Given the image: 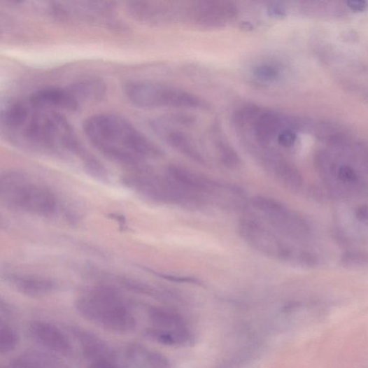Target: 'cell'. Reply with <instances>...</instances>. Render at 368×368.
Returning a JSON list of instances; mask_svg holds the SVG:
<instances>
[{
    "mask_svg": "<svg viewBox=\"0 0 368 368\" xmlns=\"http://www.w3.org/2000/svg\"><path fill=\"white\" fill-rule=\"evenodd\" d=\"M2 131L18 146L46 153H65L81 161L89 152L59 111L34 104L29 98L13 101L2 111Z\"/></svg>",
    "mask_w": 368,
    "mask_h": 368,
    "instance_id": "6da1fadb",
    "label": "cell"
},
{
    "mask_svg": "<svg viewBox=\"0 0 368 368\" xmlns=\"http://www.w3.org/2000/svg\"><path fill=\"white\" fill-rule=\"evenodd\" d=\"M92 146L110 160L134 171L144 168L148 160L161 157L162 149L125 118L111 113L98 114L83 124Z\"/></svg>",
    "mask_w": 368,
    "mask_h": 368,
    "instance_id": "7a4b0ae2",
    "label": "cell"
},
{
    "mask_svg": "<svg viewBox=\"0 0 368 368\" xmlns=\"http://www.w3.org/2000/svg\"><path fill=\"white\" fill-rule=\"evenodd\" d=\"M76 309L87 320L118 333L134 331L137 321L115 288L100 285L76 302Z\"/></svg>",
    "mask_w": 368,
    "mask_h": 368,
    "instance_id": "3957f363",
    "label": "cell"
},
{
    "mask_svg": "<svg viewBox=\"0 0 368 368\" xmlns=\"http://www.w3.org/2000/svg\"><path fill=\"white\" fill-rule=\"evenodd\" d=\"M0 192L7 206L26 213L48 217L54 215L57 208L54 194L20 173L2 176Z\"/></svg>",
    "mask_w": 368,
    "mask_h": 368,
    "instance_id": "277c9868",
    "label": "cell"
},
{
    "mask_svg": "<svg viewBox=\"0 0 368 368\" xmlns=\"http://www.w3.org/2000/svg\"><path fill=\"white\" fill-rule=\"evenodd\" d=\"M123 92L135 106L143 109L207 108L205 101L194 94L160 83L141 80L127 82L123 86Z\"/></svg>",
    "mask_w": 368,
    "mask_h": 368,
    "instance_id": "5b68a950",
    "label": "cell"
},
{
    "mask_svg": "<svg viewBox=\"0 0 368 368\" xmlns=\"http://www.w3.org/2000/svg\"><path fill=\"white\" fill-rule=\"evenodd\" d=\"M122 181L127 188L154 201L187 206L200 205L197 197L184 190L168 176L162 177L146 169L127 174Z\"/></svg>",
    "mask_w": 368,
    "mask_h": 368,
    "instance_id": "8992f818",
    "label": "cell"
},
{
    "mask_svg": "<svg viewBox=\"0 0 368 368\" xmlns=\"http://www.w3.org/2000/svg\"><path fill=\"white\" fill-rule=\"evenodd\" d=\"M239 234L252 248L267 257L284 261L297 258V254L282 241L279 235L256 218H243Z\"/></svg>",
    "mask_w": 368,
    "mask_h": 368,
    "instance_id": "52a82bcc",
    "label": "cell"
},
{
    "mask_svg": "<svg viewBox=\"0 0 368 368\" xmlns=\"http://www.w3.org/2000/svg\"><path fill=\"white\" fill-rule=\"evenodd\" d=\"M252 206L275 230L294 239H304L309 234L305 221L280 201L264 196L254 197Z\"/></svg>",
    "mask_w": 368,
    "mask_h": 368,
    "instance_id": "ba28073f",
    "label": "cell"
},
{
    "mask_svg": "<svg viewBox=\"0 0 368 368\" xmlns=\"http://www.w3.org/2000/svg\"><path fill=\"white\" fill-rule=\"evenodd\" d=\"M191 21L206 29H220L239 16V9L227 1H199L186 11Z\"/></svg>",
    "mask_w": 368,
    "mask_h": 368,
    "instance_id": "9c48e42d",
    "label": "cell"
},
{
    "mask_svg": "<svg viewBox=\"0 0 368 368\" xmlns=\"http://www.w3.org/2000/svg\"><path fill=\"white\" fill-rule=\"evenodd\" d=\"M29 332L36 343L45 349L64 356L73 354V347L71 340L55 325L34 321L30 324Z\"/></svg>",
    "mask_w": 368,
    "mask_h": 368,
    "instance_id": "30bf717a",
    "label": "cell"
},
{
    "mask_svg": "<svg viewBox=\"0 0 368 368\" xmlns=\"http://www.w3.org/2000/svg\"><path fill=\"white\" fill-rule=\"evenodd\" d=\"M261 161L286 189L298 192L302 187L304 179L299 171L279 153L266 148L261 154Z\"/></svg>",
    "mask_w": 368,
    "mask_h": 368,
    "instance_id": "8fae6325",
    "label": "cell"
},
{
    "mask_svg": "<svg viewBox=\"0 0 368 368\" xmlns=\"http://www.w3.org/2000/svg\"><path fill=\"white\" fill-rule=\"evenodd\" d=\"M152 127L156 134L164 138L179 153L197 164H206L204 157L196 144L186 134L171 128L164 120L153 121Z\"/></svg>",
    "mask_w": 368,
    "mask_h": 368,
    "instance_id": "7c38bea8",
    "label": "cell"
},
{
    "mask_svg": "<svg viewBox=\"0 0 368 368\" xmlns=\"http://www.w3.org/2000/svg\"><path fill=\"white\" fill-rule=\"evenodd\" d=\"M29 98L38 106L59 112H75L81 106V103L69 87H43L34 92Z\"/></svg>",
    "mask_w": 368,
    "mask_h": 368,
    "instance_id": "4fadbf2b",
    "label": "cell"
},
{
    "mask_svg": "<svg viewBox=\"0 0 368 368\" xmlns=\"http://www.w3.org/2000/svg\"><path fill=\"white\" fill-rule=\"evenodd\" d=\"M168 176L183 190L203 199V196L218 190V183L178 165H171Z\"/></svg>",
    "mask_w": 368,
    "mask_h": 368,
    "instance_id": "5bb4252c",
    "label": "cell"
},
{
    "mask_svg": "<svg viewBox=\"0 0 368 368\" xmlns=\"http://www.w3.org/2000/svg\"><path fill=\"white\" fill-rule=\"evenodd\" d=\"M8 281L16 290L28 297H43L57 292L58 283L50 278L34 275H12Z\"/></svg>",
    "mask_w": 368,
    "mask_h": 368,
    "instance_id": "9a60e30c",
    "label": "cell"
},
{
    "mask_svg": "<svg viewBox=\"0 0 368 368\" xmlns=\"http://www.w3.org/2000/svg\"><path fill=\"white\" fill-rule=\"evenodd\" d=\"M72 333L80 344L85 355L92 362L113 359L111 348L96 334L80 328H73Z\"/></svg>",
    "mask_w": 368,
    "mask_h": 368,
    "instance_id": "2e32d148",
    "label": "cell"
},
{
    "mask_svg": "<svg viewBox=\"0 0 368 368\" xmlns=\"http://www.w3.org/2000/svg\"><path fill=\"white\" fill-rule=\"evenodd\" d=\"M69 88L82 102H98L107 95L108 86L97 78H86L77 81Z\"/></svg>",
    "mask_w": 368,
    "mask_h": 368,
    "instance_id": "e0dca14e",
    "label": "cell"
},
{
    "mask_svg": "<svg viewBox=\"0 0 368 368\" xmlns=\"http://www.w3.org/2000/svg\"><path fill=\"white\" fill-rule=\"evenodd\" d=\"M10 368H69L54 355L38 351H31L14 359Z\"/></svg>",
    "mask_w": 368,
    "mask_h": 368,
    "instance_id": "ac0fdd59",
    "label": "cell"
},
{
    "mask_svg": "<svg viewBox=\"0 0 368 368\" xmlns=\"http://www.w3.org/2000/svg\"><path fill=\"white\" fill-rule=\"evenodd\" d=\"M323 174L334 187L340 188L341 190H353L360 185L361 178L359 174L348 165L330 167Z\"/></svg>",
    "mask_w": 368,
    "mask_h": 368,
    "instance_id": "d6986e66",
    "label": "cell"
},
{
    "mask_svg": "<svg viewBox=\"0 0 368 368\" xmlns=\"http://www.w3.org/2000/svg\"><path fill=\"white\" fill-rule=\"evenodd\" d=\"M130 358L141 368H168L167 359L160 353L147 351L142 347L130 350Z\"/></svg>",
    "mask_w": 368,
    "mask_h": 368,
    "instance_id": "ffe728a7",
    "label": "cell"
},
{
    "mask_svg": "<svg viewBox=\"0 0 368 368\" xmlns=\"http://www.w3.org/2000/svg\"><path fill=\"white\" fill-rule=\"evenodd\" d=\"M217 149L222 163L227 168L238 169L241 164V157L234 148L225 141L217 143Z\"/></svg>",
    "mask_w": 368,
    "mask_h": 368,
    "instance_id": "44dd1931",
    "label": "cell"
},
{
    "mask_svg": "<svg viewBox=\"0 0 368 368\" xmlns=\"http://www.w3.org/2000/svg\"><path fill=\"white\" fill-rule=\"evenodd\" d=\"M18 344V336L16 332L7 324L0 326V352L3 355L14 351Z\"/></svg>",
    "mask_w": 368,
    "mask_h": 368,
    "instance_id": "7402d4cb",
    "label": "cell"
},
{
    "mask_svg": "<svg viewBox=\"0 0 368 368\" xmlns=\"http://www.w3.org/2000/svg\"><path fill=\"white\" fill-rule=\"evenodd\" d=\"M341 265L346 268H362L368 266V253L348 250L341 255Z\"/></svg>",
    "mask_w": 368,
    "mask_h": 368,
    "instance_id": "603a6c76",
    "label": "cell"
},
{
    "mask_svg": "<svg viewBox=\"0 0 368 368\" xmlns=\"http://www.w3.org/2000/svg\"><path fill=\"white\" fill-rule=\"evenodd\" d=\"M254 73L260 80L264 81L275 80L278 75V71L274 67L269 65L257 66L255 69Z\"/></svg>",
    "mask_w": 368,
    "mask_h": 368,
    "instance_id": "cb8c5ba5",
    "label": "cell"
},
{
    "mask_svg": "<svg viewBox=\"0 0 368 368\" xmlns=\"http://www.w3.org/2000/svg\"><path fill=\"white\" fill-rule=\"evenodd\" d=\"M277 139L281 146L289 148L296 144L297 136L292 129H285L282 131Z\"/></svg>",
    "mask_w": 368,
    "mask_h": 368,
    "instance_id": "d4e9b609",
    "label": "cell"
},
{
    "mask_svg": "<svg viewBox=\"0 0 368 368\" xmlns=\"http://www.w3.org/2000/svg\"><path fill=\"white\" fill-rule=\"evenodd\" d=\"M348 7L353 11L362 12L367 8V3L362 0H351L348 2Z\"/></svg>",
    "mask_w": 368,
    "mask_h": 368,
    "instance_id": "484cf974",
    "label": "cell"
},
{
    "mask_svg": "<svg viewBox=\"0 0 368 368\" xmlns=\"http://www.w3.org/2000/svg\"><path fill=\"white\" fill-rule=\"evenodd\" d=\"M355 215L360 221H368V207L367 206L358 207L356 209Z\"/></svg>",
    "mask_w": 368,
    "mask_h": 368,
    "instance_id": "4316f807",
    "label": "cell"
}]
</instances>
